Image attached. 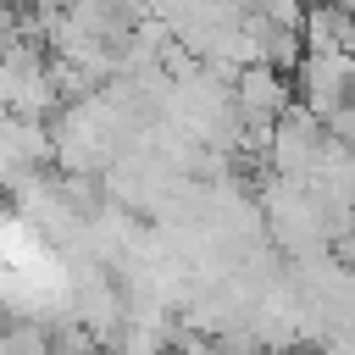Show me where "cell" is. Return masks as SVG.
Listing matches in <instances>:
<instances>
[{
	"instance_id": "6da1fadb",
	"label": "cell",
	"mask_w": 355,
	"mask_h": 355,
	"mask_svg": "<svg viewBox=\"0 0 355 355\" xmlns=\"http://www.w3.org/2000/svg\"><path fill=\"white\" fill-rule=\"evenodd\" d=\"M294 72V100L316 116H327L333 105L349 100V50H300V61L288 67Z\"/></svg>"
},
{
	"instance_id": "7a4b0ae2",
	"label": "cell",
	"mask_w": 355,
	"mask_h": 355,
	"mask_svg": "<svg viewBox=\"0 0 355 355\" xmlns=\"http://www.w3.org/2000/svg\"><path fill=\"white\" fill-rule=\"evenodd\" d=\"M227 94H233V111H239L244 122H272V116L294 100L288 72H277V67H266V61H244V67L227 78Z\"/></svg>"
},
{
	"instance_id": "3957f363",
	"label": "cell",
	"mask_w": 355,
	"mask_h": 355,
	"mask_svg": "<svg viewBox=\"0 0 355 355\" xmlns=\"http://www.w3.org/2000/svg\"><path fill=\"white\" fill-rule=\"evenodd\" d=\"M300 44H305V50H349V44H355L349 6L311 0V6H305V17H300Z\"/></svg>"
},
{
	"instance_id": "277c9868",
	"label": "cell",
	"mask_w": 355,
	"mask_h": 355,
	"mask_svg": "<svg viewBox=\"0 0 355 355\" xmlns=\"http://www.w3.org/2000/svg\"><path fill=\"white\" fill-rule=\"evenodd\" d=\"M50 333L44 327H0V349H44Z\"/></svg>"
},
{
	"instance_id": "5b68a950",
	"label": "cell",
	"mask_w": 355,
	"mask_h": 355,
	"mask_svg": "<svg viewBox=\"0 0 355 355\" xmlns=\"http://www.w3.org/2000/svg\"><path fill=\"white\" fill-rule=\"evenodd\" d=\"M50 344H61V349H94V333L89 327H61V333H50Z\"/></svg>"
},
{
	"instance_id": "8992f818",
	"label": "cell",
	"mask_w": 355,
	"mask_h": 355,
	"mask_svg": "<svg viewBox=\"0 0 355 355\" xmlns=\"http://www.w3.org/2000/svg\"><path fill=\"white\" fill-rule=\"evenodd\" d=\"M327 6H349V0H327Z\"/></svg>"
}]
</instances>
